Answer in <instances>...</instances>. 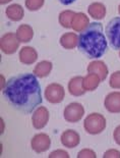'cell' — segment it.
<instances>
[{
  "instance_id": "1",
  "label": "cell",
  "mask_w": 120,
  "mask_h": 158,
  "mask_svg": "<svg viewBox=\"0 0 120 158\" xmlns=\"http://www.w3.org/2000/svg\"><path fill=\"white\" fill-rule=\"evenodd\" d=\"M5 100L16 110L32 113L42 104V90L34 73H21L9 79L2 89Z\"/></svg>"
},
{
  "instance_id": "2",
  "label": "cell",
  "mask_w": 120,
  "mask_h": 158,
  "mask_svg": "<svg viewBox=\"0 0 120 158\" xmlns=\"http://www.w3.org/2000/svg\"><path fill=\"white\" fill-rule=\"evenodd\" d=\"M78 47L90 59H97L104 55L108 48V41L103 33L102 23H92L85 31L79 33Z\"/></svg>"
},
{
  "instance_id": "3",
  "label": "cell",
  "mask_w": 120,
  "mask_h": 158,
  "mask_svg": "<svg viewBox=\"0 0 120 158\" xmlns=\"http://www.w3.org/2000/svg\"><path fill=\"white\" fill-rule=\"evenodd\" d=\"M107 126L105 116L101 113L94 112L89 114L85 118L84 129L90 135H99L102 132H104Z\"/></svg>"
},
{
  "instance_id": "4",
  "label": "cell",
  "mask_w": 120,
  "mask_h": 158,
  "mask_svg": "<svg viewBox=\"0 0 120 158\" xmlns=\"http://www.w3.org/2000/svg\"><path fill=\"white\" fill-rule=\"evenodd\" d=\"M105 33L109 41V45L113 49H120V16L110 21L105 28Z\"/></svg>"
},
{
  "instance_id": "5",
  "label": "cell",
  "mask_w": 120,
  "mask_h": 158,
  "mask_svg": "<svg viewBox=\"0 0 120 158\" xmlns=\"http://www.w3.org/2000/svg\"><path fill=\"white\" fill-rule=\"evenodd\" d=\"M46 100L51 104H58L63 101L65 97V90L58 83H52L46 87L44 92Z\"/></svg>"
},
{
  "instance_id": "6",
  "label": "cell",
  "mask_w": 120,
  "mask_h": 158,
  "mask_svg": "<svg viewBox=\"0 0 120 158\" xmlns=\"http://www.w3.org/2000/svg\"><path fill=\"white\" fill-rule=\"evenodd\" d=\"M19 42L14 33H5L0 39V49L4 54H14L19 48Z\"/></svg>"
},
{
  "instance_id": "7",
  "label": "cell",
  "mask_w": 120,
  "mask_h": 158,
  "mask_svg": "<svg viewBox=\"0 0 120 158\" xmlns=\"http://www.w3.org/2000/svg\"><path fill=\"white\" fill-rule=\"evenodd\" d=\"M85 115V107L81 103L72 102L68 104L64 108L63 111V116L67 123H78Z\"/></svg>"
},
{
  "instance_id": "8",
  "label": "cell",
  "mask_w": 120,
  "mask_h": 158,
  "mask_svg": "<svg viewBox=\"0 0 120 158\" xmlns=\"http://www.w3.org/2000/svg\"><path fill=\"white\" fill-rule=\"evenodd\" d=\"M50 118L49 110L45 106H39L33 112L32 115V123L34 129L42 130L47 126Z\"/></svg>"
},
{
  "instance_id": "9",
  "label": "cell",
  "mask_w": 120,
  "mask_h": 158,
  "mask_svg": "<svg viewBox=\"0 0 120 158\" xmlns=\"http://www.w3.org/2000/svg\"><path fill=\"white\" fill-rule=\"evenodd\" d=\"M50 146H51V139L45 133L37 134L31 141V147L36 153H43L46 152Z\"/></svg>"
},
{
  "instance_id": "10",
  "label": "cell",
  "mask_w": 120,
  "mask_h": 158,
  "mask_svg": "<svg viewBox=\"0 0 120 158\" xmlns=\"http://www.w3.org/2000/svg\"><path fill=\"white\" fill-rule=\"evenodd\" d=\"M60 141L64 147L72 149V148L78 146L79 142H81V136L74 130H66L61 134Z\"/></svg>"
},
{
  "instance_id": "11",
  "label": "cell",
  "mask_w": 120,
  "mask_h": 158,
  "mask_svg": "<svg viewBox=\"0 0 120 158\" xmlns=\"http://www.w3.org/2000/svg\"><path fill=\"white\" fill-rule=\"evenodd\" d=\"M18 59L22 64L31 65L34 64L38 59V52L34 47L31 46H24L19 50Z\"/></svg>"
},
{
  "instance_id": "12",
  "label": "cell",
  "mask_w": 120,
  "mask_h": 158,
  "mask_svg": "<svg viewBox=\"0 0 120 158\" xmlns=\"http://www.w3.org/2000/svg\"><path fill=\"white\" fill-rule=\"evenodd\" d=\"M104 106L110 113H120V92H111L105 97Z\"/></svg>"
},
{
  "instance_id": "13",
  "label": "cell",
  "mask_w": 120,
  "mask_h": 158,
  "mask_svg": "<svg viewBox=\"0 0 120 158\" xmlns=\"http://www.w3.org/2000/svg\"><path fill=\"white\" fill-rule=\"evenodd\" d=\"M86 70H88V73L98 75L102 82L107 79L108 73H109L108 66L106 65V63L104 61H102V60H93L92 62L89 63Z\"/></svg>"
},
{
  "instance_id": "14",
  "label": "cell",
  "mask_w": 120,
  "mask_h": 158,
  "mask_svg": "<svg viewBox=\"0 0 120 158\" xmlns=\"http://www.w3.org/2000/svg\"><path fill=\"white\" fill-rule=\"evenodd\" d=\"M89 16L84 12H75L71 22V29L76 33H82L90 25Z\"/></svg>"
},
{
  "instance_id": "15",
  "label": "cell",
  "mask_w": 120,
  "mask_h": 158,
  "mask_svg": "<svg viewBox=\"0 0 120 158\" xmlns=\"http://www.w3.org/2000/svg\"><path fill=\"white\" fill-rule=\"evenodd\" d=\"M82 79H84V77L82 76H76L70 79L67 85L68 92L70 95L74 97H79L86 93V90L82 88Z\"/></svg>"
},
{
  "instance_id": "16",
  "label": "cell",
  "mask_w": 120,
  "mask_h": 158,
  "mask_svg": "<svg viewBox=\"0 0 120 158\" xmlns=\"http://www.w3.org/2000/svg\"><path fill=\"white\" fill-rule=\"evenodd\" d=\"M15 34L21 43H29L34 37V30L28 23H22L18 28Z\"/></svg>"
},
{
  "instance_id": "17",
  "label": "cell",
  "mask_w": 120,
  "mask_h": 158,
  "mask_svg": "<svg viewBox=\"0 0 120 158\" xmlns=\"http://www.w3.org/2000/svg\"><path fill=\"white\" fill-rule=\"evenodd\" d=\"M5 15L12 22H19L22 21L25 15V10L22 5L18 4V3H13V4L9 5L5 9Z\"/></svg>"
},
{
  "instance_id": "18",
  "label": "cell",
  "mask_w": 120,
  "mask_h": 158,
  "mask_svg": "<svg viewBox=\"0 0 120 158\" xmlns=\"http://www.w3.org/2000/svg\"><path fill=\"white\" fill-rule=\"evenodd\" d=\"M52 69L53 64L51 61H49V60H42V61L37 63L33 73H34V75L38 79H44L50 75V73L52 72Z\"/></svg>"
},
{
  "instance_id": "19",
  "label": "cell",
  "mask_w": 120,
  "mask_h": 158,
  "mask_svg": "<svg viewBox=\"0 0 120 158\" xmlns=\"http://www.w3.org/2000/svg\"><path fill=\"white\" fill-rule=\"evenodd\" d=\"M88 12L93 19H97V21H101L106 16L107 9H106V6L101 2H93L89 5Z\"/></svg>"
},
{
  "instance_id": "20",
  "label": "cell",
  "mask_w": 120,
  "mask_h": 158,
  "mask_svg": "<svg viewBox=\"0 0 120 158\" xmlns=\"http://www.w3.org/2000/svg\"><path fill=\"white\" fill-rule=\"evenodd\" d=\"M59 43L64 49L71 50L74 49L78 46V36L73 32L64 33L59 39Z\"/></svg>"
},
{
  "instance_id": "21",
  "label": "cell",
  "mask_w": 120,
  "mask_h": 158,
  "mask_svg": "<svg viewBox=\"0 0 120 158\" xmlns=\"http://www.w3.org/2000/svg\"><path fill=\"white\" fill-rule=\"evenodd\" d=\"M101 82L102 81L98 75L89 73L82 79V88L86 90V92H92V91H95L98 88Z\"/></svg>"
},
{
  "instance_id": "22",
  "label": "cell",
  "mask_w": 120,
  "mask_h": 158,
  "mask_svg": "<svg viewBox=\"0 0 120 158\" xmlns=\"http://www.w3.org/2000/svg\"><path fill=\"white\" fill-rule=\"evenodd\" d=\"M75 12L73 10H63L59 13L58 15V22L64 29H70L71 28V22L74 16Z\"/></svg>"
},
{
  "instance_id": "23",
  "label": "cell",
  "mask_w": 120,
  "mask_h": 158,
  "mask_svg": "<svg viewBox=\"0 0 120 158\" xmlns=\"http://www.w3.org/2000/svg\"><path fill=\"white\" fill-rule=\"evenodd\" d=\"M45 0H25V5L30 11H37L43 7Z\"/></svg>"
},
{
  "instance_id": "24",
  "label": "cell",
  "mask_w": 120,
  "mask_h": 158,
  "mask_svg": "<svg viewBox=\"0 0 120 158\" xmlns=\"http://www.w3.org/2000/svg\"><path fill=\"white\" fill-rule=\"evenodd\" d=\"M109 86L111 87L112 89L120 90V70L114 72L111 76H110Z\"/></svg>"
},
{
  "instance_id": "25",
  "label": "cell",
  "mask_w": 120,
  "mask_h": 158,
  "mask_svg": "<svg viewBox=\"0 0 120 158\" xmlns=\"http://www.w3.org/2000/svg\"><path fill=\"white\" fill-rule=\"evenodd\" d=\"M97 154L95 151H93L92 149L86 148V149H82L78 153V158H96Z\"/></svg>"
},
{
  "instance_id": "26",
  "label": "cell",
  "mask_w": 120,
  "mask_h": 158,
  "mask_svg": "<svg viewBox=\"0 0 120 158\" xmlns=\"http://www.w3.org/2000/svg\"><path fill=\"white\" fill-rule=\"evenodd\" d=\"M49 158H69V154L65 150H55L49 154Z\"/></svg>"
},
{
  "instance_id": "27",
  "label": "cell",
  "mask_w": 120,
  "mask_h": 158,
  "mask_svg": "<svg viewBox=\"0 0 120 158\" xmlns=\"http://www.w3.org/2000/svg\"><path fill=\"white\" fill-rule=\"evenodd\" d=\"M104 158H120V151L116 149H109L103 155Z\"/></svg>"
},
{
  "instance_id": "28",
  "label": "cell",
  "mask_w": 120,
  "mask_h": 158,
  "mask_svg": "<svg viewBox=\"0 0 120 158\" xmlns=\"http://www.w3.org/2000/svg\"><path fill=\"white\" fill-rule=\"evenodd\" d=\"M113 138H114L115 143L120 146V124L115 127L114 133H113Z\"/></svg>"
},
{
  "instance_id": "29",
  "label": "cell",
  "mask_w": 120,
  "mask_h": 158,
  "mask_svg": "<svg viewBox=\"0 0 120 158\" xmlns=\"http://www.w3.org/2000/svg\"><path fill=\"white\" fill-rule=\"evenodd\" d=\"M59 1L64 5H69V4H71V3L74 2L75 0H59Z\"/></svg>"
},
{
  "instance_id": "30",
  "label": "cell",
  "mask_w": 120,
  "mask_h": 158,
  "mask_svg": "<svg viewBox=\"0 0 120 158\" xmlns=\"http://www.w3.org/2000/svg\"><path fill=\"white\" fill-rule=\"evenodd\" d=\"M10 1H11V0H0V4L4 5V4H7V3H9Z\"/></svg>"
},
{
  "instance_id": "31",
  "label": "cell",
  "mask_w": 120,
  "mask_h": 158,
  "mask_svg": "<svg viewBox=\"0 0 120 158\" xmlns=\"http://www.w3.org/2000/svg\"><path fill=\"white\" fill-rule=\"evenodd\" d=\"M118 13L120 15V4H119V6H118Z\"/></svg>"
},
{
  "instance_id": "32",
  "label": "cell",
  "mask_w": 120,
  "mask_h": 158,
  "mask_svg": "<svg viewBox=\"0 0 120 158\" xmlns=\"http://www.w3.org/2000/svg\"><path fill=\"white\" fill-rule=\"evenodd\" d=\"M119 57H120V49H119Z\"/></svg>"
}]
</instances>
